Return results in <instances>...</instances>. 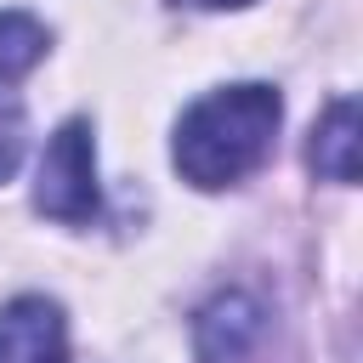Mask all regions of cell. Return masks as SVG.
I'll list each match as a JSON object with an SVG mask.
<instances>
[{
	"instance_id": "6da1fadb",
	"label": "cell",
	"mask_w": 363,
	"mask_h": 363,
	"mask_svg": "<svg viewBox=\"0 0 363 363\" xmlns=\"http://www.w3.org/2000/svg\"><path fill=\"white\" fill-rule=\"evenodd\" d=\"M278 119H284V102L272 85H221L210 96H199L182 125H176V170L193 182V187H233L244 182L267 153H272V136H278Z\"/></svg>"
},
{
	"instance_id": "7a4b0ae2",
	"label": "cell",
	"mask_w": 363,
	"mask_h": 363,
	"mask_svg": "<svg viewBox=\"0 0 363 363\" xmlns=\"http://www.w3.org/2000/svg\"><path fill=\"white\" fill-rule=\"evenodd\" d=\"M102 204L96 193V142H91V125L85 119H68L45 153H40V176H34V210L51 216V221H91Z\"/></svg>"
},
{
	"instance_id": "3957f363",
	"label": "cell",
	"mask_w": 363,
	"mask_h": 363,
	"mask_svg": "<svg viewBox=\"0 0 363 363\" xmlns=\"http://www.w3.org/2000/svg\"><path fill=\"white\" fill-rule=\"evenodd\" d=\"M0 363H68V329L57 301L17 295L0 306Z\"/></svg>"
},
{
	"instance_id": "277c9868",
	"label": "cell",
	"mask_w": 363,
	"mask_h": 363,
	"mask_svg": "<svg viewBox=\"0 0 363 363\" xmlns=\"http://www.w3.org/2000/svg\"><path fill=\"white\" fill-rule=\"evenodd\" d=\"M261 335H267V312H261V301H250L238 289L216 295L193 323V340H199L204 363H244Z\"/></svg>"
},
{
	"instance_id": "5b68a950",
	"label": "cell",
	"mask_w": 363,
	"mask_h": 363,
	"mask_svg": "<svg viewBox=\"0 0 363 363\" xmlns=\"http://www.w3.org/2000/svg\"><path fill=\"white\" fill-rule=\"evenodd\" d=\"M312 170L323 182H357V102L352 96H335L323 108V119L312 125V147H306Z\"/></svg>"
},
{
	"instance_id": "8992f818",
	"label": "cell",
	"mask_w": 363,
	"mask_h": 363,
	"mask_svg": "<svg viewBox=\"0 0 363 363\" xmlns=\"http://www.w3.org/2000/svg\"><path fill=\"white\" fill-rule=\"evenodd\" d=\"M45 23H34L28 11H0V85L23 79L45 57Z\"/></svg>"
},
{
	"instance_id": "52a82bcc",
	"label": "cell",
	"mask_w": 363,
	"mask_h": 363,
	"mask_svg": "<svg viewBox=\"0 0 363 363\" xmlns=\"http://www.w3.org/2000/svg\"><path fill=\"white\" fill-rule=\"evenodd\" d=\"M17 159H23V108L11 91H0V182L17 170Z\"/></svg>"
},
{
	"instance_id": "ba28073f",
	"label": "cell",
	"mask_w": 363,
	"mask_h": 363,
	"mask_svg": "<svg viewBox=\"0 0 363 363\" xmlns=\"http://www.w3.org/2000/svg\"><path fill=\"white\" fill-rule=\"evenodd\" d=\"M176 6H199V11H221V6H250V0H176Z\"/></svg>"
}]
</instances>
